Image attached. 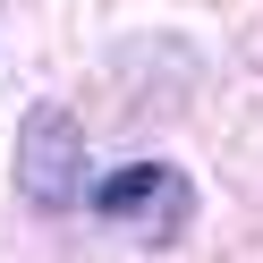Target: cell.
I'll use <instances>...</instances> for the list:
<instances>
[{"label":"cell","instance_id":"6da1fadb","mask_svg":"<svg viewBox=\"0 0 263 263\" xmlns=\"http://www.w3.org/2000/svg\"><path fill=\"white\" fill-rule=\"evenodd\" d=\"M85 204L102 212L127 246H178L187 221H195V187H187V170H170V161H127V170L93 178Z\"/></svg>","mask_w":263,"mask_h":263},{"label":"cell","instance_id":"7a4b0ae2","mask_svg":"<svg viewBox=\"0 0 263 263\" xmlns=\"http://www.w3.org/2000/svg\"><path fill=\"white\" fill-rule=\"evenodd\" d=\"M17 195H26L34 212H77V204L93 195L85 127H77L60 102L26 110V127H17Z\"/></svg>","mask_w":263,"mask_h":263}]
</instances>
